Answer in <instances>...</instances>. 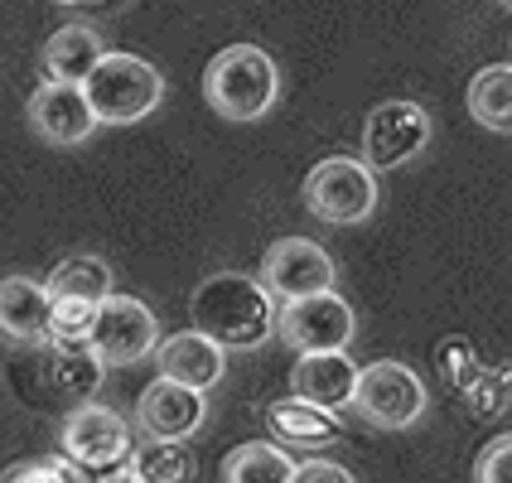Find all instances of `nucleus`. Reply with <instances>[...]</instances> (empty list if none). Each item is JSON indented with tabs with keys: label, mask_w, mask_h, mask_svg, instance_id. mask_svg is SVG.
<instances>
[{
	"label": "nucleus",
	"mask_w": 512,
	"mask_h": 483,
	"mask_svg": "<svg viewBox=\"0 0 512 483\" xmlns=\"http://www.w3.org/2000/svg\"><path fill=\"white\" fill-rule=\"evenodd\" d=\"M256 281L271 290L276 305H290V300H305L319 290H334V261L314 237H281L266 247Z\"/></svg>",
	"instance_id": "10"
},
{
	"label": "nucleus",
	"mask_w": 512,
	"mask_h": 483,
	"mask_svg": "<svg viewBox=\"0 0 512 483\" xmlns=\"http://www.w3.org/2000/svg\"><path fill=\"white\" fill-rule=\"evenodd\" d=\"M155 343H160V319H155V310L145 300L112 290L97 305V324H92L87 348L102 358V368H131V363L155 353Z\"/></svg>",
	"instance_id": "9"
},
{
	"label": "nucleus",
	"mask_w": 512,
	"mask_h": 483,
	"mask_svg": "<svg viewBox=\"0 0 512 483\" xmlns=\"http://www.w3.org/2000/svg\"><path fill=\"white\" fill-rule=\"evenodd\" d=\"M208 421V392L179 387L170 377H155L136 401V426L145 440H194Z\"/></svg>",
	"instance_id": "12"
},
{
	"label": "nucleus",
	"mask_w": 512,
	"mask_h": 483,
	"mask_svg": "<svg viewBox=\"0 0 512 483\" xmlns=\"http://www.w3.org/2000/svg\"><path fill=\"white\" fill-rule=\"evenodd\" d=\"M126 469H136L145 483H194V455L184 440H141Z\"/></svg>",
	"instance_id": "21"
},
{
	"label": "nucleus",
	"mask_w": 512,
	"mask_h": 483,
	"mask_svg": "<svg viewBox=\"0 0 512 483\" xmlns=\"http://www.w3.org/2000/svg\"><path fill=\"white\" fill-rule=\"evenodd\" d=\"M97 483H145V479L136 474V469H126V464H121V469H112V474H102Z\"/></svg>",
	"instance_id": "28"
},
{
	"label": "nucleus",
	"mask_w": 512,
	"mask_h": 483,
	"mask_svg": "<svg viewBox=\"0 0 512 483\" xmlns=\"http://www.w3.org/2000/svg\"><path fill=\"white\" fill-rule=\"evenodd\" d=\"M474 483H512V430L493 435L474 459Z\"/></svg>",
	"instance_id": "24"
},
{
	"label": "nucleus",
	"mask_w": 512,
	"mask_h": 483,
	"mask_svg": "<svg viewBox=\"0 0 512 483\" xmlns=\"http://www.w3.org/2000/svg\"><path fill=\"white\" fill-rule=\"evenodd\" d=\"M276 300L271 290L242 276V271H218L199 281L194 300H189V319L203 339H213L223 353L228 348H261L266 339H276Z\"/></svg>",
	"instance_id": "1"
},
{
	"label": "nucleus",
	"mask_w": 512,
	"mask_h": 483,
	"mask_svg": "<svg viewBox=\"0 0 512 483\" xmlns=\"http://www.w3.org/2000/svg\"><path fill=\"white\" fill-rule=\"evenodd\" d=\"M136 450V435L131 426L107 411V406H73L68 416H63V430H58V455H68L73 464H83L87 474H112L121 469L126 459Z\"/></svg>",
	"instance_id": "8"
},
{
	"label": "nucleus",
	"mask_w": 512,
	"mask_h": 483,
	"mask_svg": "<svg viewBox=\"0 0 512 483\" xmlns=\"http://www.w3.org/2000/svg\"><path fill=\"white\" fill-rule=\"evenodd\" d=\"M83 92L97 112V126H131L165 102V73L155 63H145L141 54L107 49L102 63L92 68V78L83 83Z\"/></svg>",
	"instance_id": "3"
},
{
	"label": "nucleus",
	"mask_w": 512,
	"mask_h": 483,
	"mask_svg": "<svg viewBox=\"0 0 512 483\" xmlns=\"http://www.w3.org/2000/svg\"><path fill=\"white\" fill-rule=\"evenodd\" d=\"M203 97L223 121H261L281 97V68L261 44H228L203 73Z\"/></svg>",
	"instance_id": "2"
},
{
	"label": "nucleus",
	"mask_w": 512,
	"mask_h": 483,
	"mask_svg": "<svg viewBox=\"0 0 512 483\" xmlns=\"http://www.w3.org/2000/svg\"><path fill=\"white\" fill-rule=\"evenodd\" d=\"M102 54H107V44H102V34L92 25H63L44 39V49H39V73H44V83L83 87L87 78H92V68L102 63Z\"/></svg>",
	"instance_id": "16"
},
{
	"label": "nucleus",
	"mask_w": 512,
	"mask_h": 483,
	"mask_svg": "<svg viewBox=\"0 0 512 483\" xmlns=\"http://www.w3.org/2000/svg\"><path fill=\"white\" fill-rule=\"evenodd\" d=\"M276 334L295 353H348V343L358 334V314L339 290H319V295L281 305Z\"/></svg>",
	"instance_id": "7"
},
{
	"label": "nucleus",
	"mask_w": 512,
	"mask_h": 483,
	"mask_svg": "<svg viewBox=\"0 0 512 483\" xmlns=\"http://www.w3.org/2000/svg\"><path fill=\"white\" fill-rule=\"evenodd\" d=\"M49 310H54V295L44 290V281H29V276L0 281V339L20 348L49 343Z\"/></svg>",
	"instance_id": "14"
},
{
	"label": "nucleus",
	"mask_w": 512,
	"mask_h": 483,
	"mask_svg": "<svg viewBox=\"0 0 512 483\" xmlns=\"http://www.w3.org/2000/svg\"><path fill=\"white\" fill-rule=\"evenodd\" d=\"M300 199H305V213L319 223H334V228L368 223L377 208V174L353 155H329L305 174Z\"/></svg>",
	"instance_id": "4"
},
{
	"label": "nucleus",
	"mask_w": 512,
	"mask_h": 483,
	"mask_svg": "<svg viewBox=\"0 0 512 483\" xmlns=\"http://www.w3.org/2000/svg\"><path fill=\"white\" fill-rule=\"evenodd\" d=\"M358 363L348 353H300V363L290 372V397H305L324 411H339L353 401L358 387Z\"/></svg>",
	"instance_id": "15"
},
{
	"label": "nucleus",
	"mask_w": 512,
	"mask_h": 483,
	"mask_svg": "<svg viewBox=\"0 0 512 483\" xmlns=\"http://www.w3.org/2000/svg\"><path fill=\"white\" fill-rule=\"evenodd\" d=\"M348 406L372 430H406L426 411V382L416 377V368H406L397 358H382V363H368L358 372V387H353Z\"/></svg>",
	"instance_id": "5"
},
{
	"label": "nucleus",
	"mask_w": 512,
	"mask_h": 483,
	"mask_svg": "<svg viewBox=\"0 0 512 483\" xmlns=\"http://www.w3.org/2000/svg\"><path fill=\"white\" fill-rule=\"evenodd\" d=\"M92 324H97V305L92 300L58 295L54 310H49V348H87Z\"/></svg>",
	"instance_id": "23"
},
{
	"label": "nucleus",
	"mask_w": 512,
	"mask_h": 483,
	"mask_svg": "<svg viewBox=\"0 0 512 483\" xmlns=\"http://www.w3.org/2000/svg\"><path fill=\"white\" fill-rule=\"evenodd\" d=\"M49 295H73V300H92V305H102L107 295H112V266L102 261V256L92 252H73L63 256L54 271H49V281H44Z\"/></svg>",
	"instance_id": "19"
},
{
	"label": "nucleus",
	"mask_w": 512,
	"mask_h": 483,
	"mask_svg": "<svg viewBox=\"0 0 512 483\" xmlns=\"http://www.w3.org/2000/svg\"><path fill=\"white\" fill-rule=\"evenodd\" d=\"M469 116L484 131L512 136V63H493V68L474 73V83H469Z\"/></svg>",
	"instance_id": "18"
},
{
	"label": "nucleus",
	"mask_w": 512,
	"mask_h": 483,
	"mask_svg": "<svg viewBox=\"0 0 512 483\" xmlns=\"http://www.w3.org/2000/svg\"><path fill=\"white\" fill-rule=\"evenodd\" d=\"M498 5H508V10H512V0H498Z\"/></svg>",
	"instance_id": "30"
},
{
	"label": "nucleus",
	"mask_w": 512,
	"mask_h": 483,
	"mask_svg": "<svg viewBox=\"0 0 512 483\" xmlns=\"http://www.w3.org/2000/svg\"><path fill=\"white\" fill-rule=\"evenodd\" d=\"M49 377H54V387L63 397L92 401V392L102 387L107 368H102V358H97L92 348H54V368H49Z\"/></svg>",
	"instance_id": "22"
},
{
	"label": "nucleus",
	"mask_w": 512,
	"mask_h": 483,
	"mask_svg": "<svg viewBox=\"0 0 512 483\" xmlns=\"http://www.w3.org/2000/svg\"><path fill=\"white\" fill-rule=\"evenodd\" d=\"M29 469H34V483H92V479H87L83 464H73L68 455L29 459Z\"/></svg>",
	"instance_id": "25"
},
{
	"label": "nucleus",
	"mask_w": 512,
	"mask_h": 483,
	"mask_svg": "<svg viewBox=\"0 0 512 483\" xmlns=\"http://www.w3.org/2000/svg\"><path fill=\"white\" fill-rule=\"evenodd\" d=\"M25 116L44 145H83L97 136V112L83 87L73 83H39L25 102Z\"/></svg>",
	"instance_id": "11"
},
{
	"label": "nucleus",
	"mask_w": 512,
	"mask_h": 483,
	"mask_svg": "<svg viewBox=\"0 0 512 483\" xmlns=\"http://www.w3.org/2000/svg\"><path fill=\"white\" fill-rule=\"evenodd\" d=\"M290 474H295V459L271 440H247L223 459V483H290Z\"/></svg>",
	"instance_id": "20"
},
{
	"label": "nucleus",
	"mask_w": 512,
	"mask_h": 483,
	"mask_svg": "<svg viewBox=\"0 0 512 483\" xmlns=\"http://www.w3.org/2000/svg\"><path fill=\"white\" fill-rule=\"evenodd\" d=\"M430 112L411 97H392V102H377L363 121V165L372 174H387L411 165L416 155H426L430 145Z\"/></svg>",
	"instance_id": "6"
},
{
	"label": "nucleus",
	"mask_w": 512,
	"mask_h": 483,
	"mask_svg": "<svg viewBox=\"0 0 512 483\" xmlns=\"http://www.w3.org/2000/svg\"><path fill=\"white\" fill-rule=\"evenodd\" d=\"M266 426H271V435H276L281 445H305V450H324V445L343 440L339 411H324V406H314V401H305V397L271 401V406H266Z\"/></svg>",
	"instance_id": "17"
},
{
	"label": "nucleus",
	"mask_w": 512,
	"mask_h": 483,
	"mask_svg": "<svg viewBox=\"0 0 512 483\" xmlns=\"http://www.w3.org/2000/svg\"><path fill=\"white\" fill-rule=\"evenodd\" d=\"M58 5H92V0H58Z\"/></svg>",
	"instance_id": "29"
},
{
	"label": "nucleus",
	"mask_w": 512,
	"mask_h": 483,
	"mask_svg": "<svg viewBox=\"0 0 512 483\" xmlns=\"http://www.w3.org/2000/svg\"><path fill=\"white\" fill-rule=\"evenodd\" d=\"M290 483H358V479L334 459H305V464H295Z\"/></svg>",
	"instance_id": "26"
},
{
	"label": "nucleus",
	"mask_w": 512,
	"mask_h": 483,
	"mask_svg": "<svg viewBox=\"0 0 512 483\" xmlns=\"http://www.w3.org/2000/svg\"><path fill=\"white\" fill-rule=\"evenodd\" d=\"M150 358H155L160 377H170V382H179V387H194V392L218 387L223 372H228V353H223L213 339H203L199 329H184V334L160 339Z\"/></svg>",
	"instance_id": "13"
},
{
	"label": "nucleus",
	"mask_w": 512,
	"mask_h": 483,
	"mask_svg": "<svg viewBox=\"0 0 512 483\" xmlns=\"http://www.w3.org/2000/svg\"><path fill=\"white\" fill-rule=\"evenodd\" d=\"M0 483H34V469H29V459H25V464H10V469L0 474Z\"/></svg>",
	"instance_id": "27"
}]
</instances>
